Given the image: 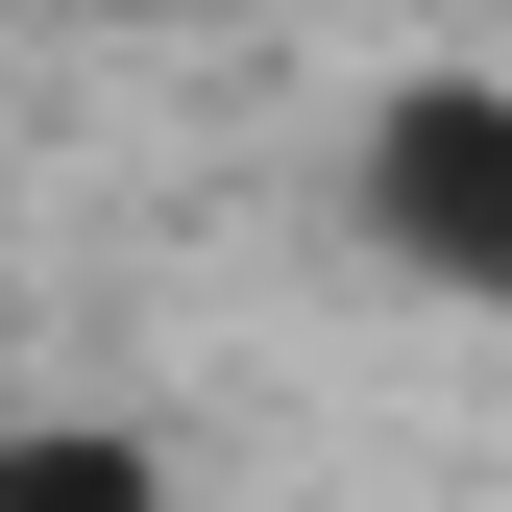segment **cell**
Returning <instances> with one entry per match:
<instances>
[{"label":"cell","mask_w":512,"mask_h":512,"mask_svg":"<svg viewBox=\"0 0 512 512\" xmlns=\"http://www.w3.org/2000/svg\"><path fill=\"white\" fill-rule=\"evenodd\" d=\"M342 220L391 244L415 293L512 317V74H488V49H439V74H391V98H366V147H342Z\"/></svg>","instance_id":"6da1fadb"},{"label":"cell","mask_w":512,"mask_h":512,"mask_svg":"<svg viewBox=\"0 0 512 512\" xmlns=\"http://www.w3.org/2000/svg\"><path fill=\"white\" fill-rule=\"evenodd\" d=\"M0 512H196V488H171V439H122V415H0Z\"/></svg>","instance_id":"7a4b0ae2"}]
</instances>
